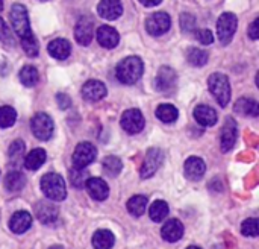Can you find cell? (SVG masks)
I'll use <instances>...</instances> for the list:
<instances>
[{"mask_svg":"<svg viewBox=\"0 0 259 249\" xmlns=\"http://www.w3.org/2000/svg\"><path fill=\"white\" fill-rule=\"evenodd\" d=\"M143 72H144V64H143L141 58L127 56L117 65L115 73H117V79L121 84L132 85L143 76Z\"/></svg>","mask_w":259,"mask_h":249,"instance_id":"obj_1","label":"cell"},{"mask_svg":"<svg viewBox=\"0 0 259 249\" xmlns=\"http://www.w3.org/2000/svg\"><path fill=\"white\" fill-rule=\"evenodd\" d=\"M41 190L50 201H64L67 196L65 181L58 173H47L41 178Z\"/></svg>","mask_w":259,"mask_h":249,"instance_id":"obj_2","label":"cell"},{"mask_svg":"<svg viewBox=\"0 0 259 249\" xmlns=\"http://www.w3.org/2000/svg\"><path fill=\"white\" fill-rule=\"evenodd\" d=\"M208 87L209 91L214 94L220 106H226L231 100V84L226 75L222 73H214L208 79Z\"/></svg>","mask_w":259,"mask_h":249,"instance_id":"obj_3","label":"cell"},{"mask_svg":"<svg viewBox=\"0 0 259 249\" xmlns=\"http://www.w3.org/2000/svg\"><path fill=\"white\" fill-rule=\"evenodd\" d=\"M9 17H11L12 27H14L15 33L20 38H24V37H27V35L32 33L30 23H29V15H27V9L23 5H20V3L12 5Z\"/></svg>","mask_w":259,"mask_h":249,"instance_id":"obj_4","label":"cell"},{"mask_svg":"<svg viewBox=\"0 0 259 249\" xmlns=\"http://www.w3.org/2000/svg\"><path fill=\"white\" fill-rule=\"evenodd\" d=\"M238 26V20L237 15L232 12H225L220 15L219 21H217V33H219V40L222 41V44H229L231 40L235 35Z\"/></svg>","mask_w":259,"mask_h":249,"instance_id":"obj_5","label":"cell"},{"mask_svg":"<svg viewBox=\"0 0 259 249\" xmlns=\"http://www.w3.org/2000/svg\"><path fill=\"white\" fill-rule=\"evenodd\" d=\"M30 128L33 135L41 140V141H47L52 135H53V120L49 114L46 113H38L33 116L32 122H30Z\"/></svg>","mask_w":259,"mask_h":249,"instance_id":"obj_6","label":"cell"},{"mask_svg":"<svg viewBox=\"0 0 259 249\" xmlns=\"http://www.w3.org/2000/svg\"><path fill=\"white\" fill-rule=\"evenodd\" d=\"M164 161V154L161 149L158 148H152L147 151L146 154V158L143 161V166H141V170H140V175L143 180H147L150 176H153L156 173V170L161 167Z\"/></svg>","mask_w":259,"mask_h":249,"instance_id":"obj_7","label":"cell"},{"mask_svg":"<svg viewBox=\"0 0 259 249\" xmlns=\"http://www.w3.org/2000/svg\"><path fill=\"white\" fill-rule=\"evenodd\" d=\"M96 155H97V151L91 143L88 141L79 143L73 154V166L77 169H85L88 164H91L96 160Z\"/></svg>","mask_w":259,"mask_h":249,"instance_id":"obj_8","label":"cell"},{"mask_svg":"<svg viewBox=\"0 0 259 249\" xmlns=\"http://www.w3.org/2000/svg\"><path fill=\"white\" fill-rule=\"evenodd\" d=\"M170 26H171V20L170 15L165 12H155L146 20V29L153 37L164 35L170 29Z\"/></svg>","mask_w":259,"mask_h":249,"instance_id":"obj_9","label":"cell"},{"mask_svg":"<svg viewBox=\"0 0 259 249\" xmlns=\"http://www.w3.org/2000/svg\"><path fill=\"white\" fill-rule=\"evenodd\" d=\"M176 82H178V75L176 72L171 68V67H161L158 75H156V79H155V87L158 91L161 93H171L176 87Z\"/></svg>","mask_w":259,"mask_h":249,"instance_id":"obj_10","label":"cell"},{"mask_svg":"<svg viewBox=\"0 0 259 249\" xmlns=\"http://www.w3.org/2000/svg\"><path fill=\"white\" fill-rule=\"evenodd\" d=\"M120 123H121V128L126 132H129V134H138L144 128V117H143V114H141L140 110L132 108V110H127V111L123 113Z\"/></svg>","mask_w":259,"mask_h":249,"instance_id":"obj_11","label":"cell"},{"mask_svg":"<svg viewBox=\"0 0 259 249\" xmlns=\"http://www.w3.org/2000/svg\"><path fill=\"white\" fill-rule=\"evenodd\" d=\"M94 35V23L90 17H80L74 27V38L80 46H88Z\"/></svg>","mask_w":259,"mask_h":249,"instance_id":"obj_12","label":"cell"},{"mask_svg":"<svg viewBox=\"0 0 259 249\" xmlns=\"http://www.w3.org/2000/svg\"><path fill=\"white\" fill-rule=\"evenodd\" d=\"M82 96L88 102H97L106 96V87L103 82L91 79V81L85 82V85L82 87Z\"/></svg>","mask_w":259,"mask_h":249,"instance_id":"obj_13","label":"cell"},{"mask_svg":"<svg viewBox=\"0 0 259 249\" xmlns=\"http://www.w3.org/2000/svg\"><path fill=\"white\" fill-rule=\"evenodd\" d=\"M97 12L105 20H117L123 14V5L120 0H100Z\"/></svg>","mask_w":259,"mask_h":249,"instance_id":"obj_14","label":"cell"},{"mask_svg":"<svg viewBox=\"0 0 259 249\" xmlns=\"http://www.w3.org/2000/svg\"><path fill=\"white\" fill-rule=\"evenodd\" d=\"M222 151L223 152H229L237 141V123L234 119L228 117L225 122V126L222 129Z\"/></svg>","mask_w":259,"mask_h":249,"instance_id":"obj_15","label":"cell"},{"mask_svg":"<svg viewBox=\"0 0 259 249\" xmlns=\"http://www.w3.org/2000/svg\"><path fill=\"white\" fill-rule=\"evenodd\" d=\"M96 35H97L99 44H100L102 47H105V49H114V47L118 44V41H120L118 32H117L114 27L108 26V24L100 26V27L97 29V33H96Z\"/></svg>","mask_w":259,"mask_h":249,"instance_id":"obj_16","label":"cell"},{"mask_svg":"<svg viewBox=\"0 0 259 249\" xmlns=\"http://www.w3.org/2000/svg\"><path fill=\"white\" fill-rule=\"evenodd\" d=\"M85 187L90 196L96 201H105L109 195L108 184L100 178H88V181L85 183Z\"/></svg>","mask_w":259,"mask_h":249,"instance_id":"obj_17","label":"cell"},{"mask_svg":"<svg viewBox=\"0 0 259 249\" xmlns=\"http://www.w3.org/2000/svg\"><path fill=\"white\" fill-rule=\"evenodd\" d=\"M35 215L38 218L39 222L49 225V224H53L56 219H58V208L52 204V202H47V201H41L36 204L35 207Z\"/></svg>","mask_w":259,"mask_h":249,"instance_id":"obj_18","label":"cell"},{"mask_svg":"<svg viewBox=\"0 0 259 249\" xmlns=\"http://www.w3.org/2000/svg\"><path fill=\"white\" fill-rule=\"evenodd\" d=\"M185 176L190 180V181H199L203 175H205V170H206V166H205V161L199 157H190L187 161H185Z\"/></svg>","mask_w":259,"mask_h":249,"instance_id":"obj_19","label":"cell"},{"mask_svg":"<svg viewBox=\"0 0 259 249\" xmlns=\"http://www.w3.org/2000/svg\"><path fill=\"white\" fill-rule=\"evenodd\" d=\"M161 236L164 240L173 243V242H178L182 239L184 236V225L181 221L178 219H170L168 222H165V225L162 227L161 230Z\"/></svg>","mask_w":259,"mask_h":249,"instance_id":"obj_20","label":"cell"},{"mask_svg":"<svg viewBox=\"0 0 259 249\" xmlns=\"http://www.w3.org/2000/svg\"><path fill=\"white\" fill-rule=\"evenodd\" d=\"M32 225V216L27 211H17L12 215L9 221V228L15 234H23L26 233Z\"/></svg>","mask_w":259,"mask_h":249,"instance_id":"obj_21","label":"cell"},{"mask_svg":"<svg viewBox=\"0 0 259 249\" xmlns=\"http://www.w3.org/2000/svg\"><path fill=\"white\" fill-rule=\"evenodd\" d=\"M194 117L202 126H214L219 120L215 110L208 105H197L194 108Z\"/></svg>","mask_w":259,"mask_h":249,"instance_id":"obj_22","label":"cell"},{"mask_svg":"<svg viewBox=\"0 0 259 249\" xmlns=\"http://www.w3.org/2000/svg\"><path fill=\"white\" fill-rule=\"evenodd\" d=\"M47 50L56 59H67L70 56V53H71V46H70V43L67 40L56 38V40L49 43Z\"/></svg>","mask_w":259,"mask_h":249,"instance_id":"obj_23","label":"cell"},{"mask_svg":"<svg viewBox=\"0 0 259 249\" xmlns=\"http://www.w3.org/2000/svg\"><path fill=\"white\" fill-rule=\"evenodd\" d=\"M46 151L44 149H33L24 158V167L29 170H38L46 163Z\"/></svg>","mask_w":259,"mask_h":249,"instance_id":"obj_24","label":"cell"},{"mask_svg":"<svg viewBox=\"0 0 259 249\" xmlns=\"http://www.w3.org/2000/svg\"><path fill=\"white\" fill-rule=\"evenodd\" d=\"M115 243V237L108 230H99L93 236V246L96 249H111Z\"/></svg>","mask_w":259,"mask_h":249,"instance_id":"obj_25","label":"cell"},{"mask_svg":"<svg viewBox=\"0 0 259 249\" xmlns=\"http://www.w3.org/2000/svg\"><path fill=\"white\" fill-rule=\"evenodd\" d=\"M24 184H26V178H24V175H23L21 172H18V170L9 172V173L6 175V178H5V187H6V190H8V192H12V193L20 192V190L24 187Z\"/></svg>","mask_w":259,"mask_h":249,"instance_id":"obj_26","label":"cell"},{"mask_svg":"<svg viewBox=\"0 0 259 249\" xmlns=\"http://www.w3.org/2000/svg\"><path fill=\"white\" fill-rule=\"evenodd\" d=\"M235 111L241 116H250V117H256L259 114V105L256 100L252 99H240L235 103Z\"/></svg>","mask_w":259,"mask_h":249,"instance_id":"obj_27","label":"cell"},{"mask_svg":"<svg viewBox=\"0 0 259 249\" xmlns=\"http://www.w3.org/2000/svg\"><path fill=\"white\" fill-rule=\"evenodd\" d=\"M146 208H147V198L146 196L137 195L127 201V211L135 218H140L141 215H144Z\"/></svg>","mask_w":259,"mask_h":249,"instance_id":"obj_28","label":"cell"},{"mask_svg":"<svg viewBox=\"0 0 259 249\" xmlns=\"http://www.w3.org/2000/svg\"><path fill=\"white\" fill-rule=\"evenodd\" d=\"M178 116H179L178 108L170 103H162L156 108V117L165 123H171V122L178 120Z\"/></svg>","mask_w":259,"mask_h":249,"instance_id":"obj_29","label":"cell"},{"mask_svg":"<svg viewBox=\"0 0 259 249\" xmlns=\"http://www.w3.org/2000/svg\"><path fill=\"white\" fill-rule=\"evenodd\" d=\"M20 81L23 85L26 87H33L38 84L39 81V75H38V70L33 67V65H24L21 70H20Z\"/></svg>","mask_w":259,"mask_h":249,"instance_id":"obj_30","label":"cell"},{"mask_svg":"<svg viewBox=\"0 0 259 249\" xmlns=\"http://www.w3.org/2000/svg\"><path fill=\"white\" fill-rule=\"evenodd\" d=\"M168 215V205L164 201H155L149 208V216L153 222H162Z\"/></svg>","mask_w":259,"mask_h":249,"instance_id":"obj_31","label":"cell"},{"mask_svg":"<svg viewBox=\"0 0 259 249\" xmlns=\"http://www.w3.org/2000/svg\"><path fill=\"white\" fill-rule=\"evenodd\" d=\"M208 53L205 52V50H202V49H199V47H191V49H188V52H187V59H188V62L191 64V65H194V67H202V65H205L206 62H208Z\"/></svg>","mask_w":259,"mask_h":249,"instance_id":"obj_32","label":"cell"},{"mask_svg":"<svg viewBox=\"0 0 259 249\" xmlns=\"http://www.w3.org/2000/svg\"><path fill=\"white\" fill-rule=\"evenodd\" d=\"M103 169H105V172H106L108 175L115 176V175H118V173L121 172L123 163H121V160H120L118 157L111 155V157H106V158L103 160Z\"/></svg>","mask_w":259,"mask_h":249,"instance_id":"obj_33","label":"cell"},{"mask_svg":"<svg viewBox=\"0 0 259 249\" xmlns=\"http://www.w3.org/2000/svg\"><path fill=\"white\" fill-rule=\"evenodd\" d=\"M17 120V111L12 106H0V128H11Z\"/></svg>","mask_w":259,"mask_h":249,"instance_id":"obj_34","label":"cell"},{"mask_svg":"<svg viewBox=\"0 0 259 249\" xmlns=\"http://www.w3.org/2000/svg\"><path fill=\"white\" fill-rule=\"evenodd\" d=\"M21 40V47L23 50L26 52L27 56H38V52H39V46H38V41L36 38L33 37V33L24 37V38H20Z\"/></svg>","mask_w":259,"mask_h":249,"instance_id":"obj_35","label":"cell"},{"mask_svg":"<svg viewBox=\"0 0 259 249\" xmlns=\"http://www.w3.org/2000/svg\"><path fill=\"white\" fill-rule=\"evenodd\" d=\"M23 155H24V143L21 140L12 141V145L9 146V151H8L11 164H18V161L23 158Z\"/></svg>","mask_w":259,"mask_h":249,"instance_id":"obj_36","label":"cell"},{"mask_svg":"<svg viewBox=\"0 0 259 249\" xmlns=\"http://www.w3.org/2000/svg\"><path fill=\"white\" fill-rule=\"evenodd\" d=\"M90 175L85 169H77L74 167L71 172H70V181L73 184V187H77V189H82L85 187V183L88 181Z\"/></svg>","mask_w":259,"mask_h":249,"instance_id":"obj_37","label":"cell"},{"mask_svg":"<svg viewBox=\"0 0 259 249\" xmlns=\"http://www.w3.org/2000/svg\"><path fill=\"white\" fill-rule=\"evenodd\" d=\"M241 233L247 237H256L259 233V227H258V219L252 218V219H247L243 222L241 225Z\"/></svg>","mask_w":259,"mask_h":249,"instance_id":"obj_38","label":"cell"},{"mask_svg":"<svg viewBox=\"0 0 259 249\" xmlns=\"http://www.w3.org/2000/svg\"><path fill=\"white\" fill-rule=\"evenodd\" d=\"M181 27L184 32L190 33V32H194L196 30V17L191 15V14H187L184 12L181 15Z\"/></svg>","mask_w":259,"mask_h":249,"instance_id":"obj_39","label":"cell"},{"mask_svg":"<svg viewBox=\"0 0 259 249\" xmlns=\"http://www.w3.org/2000/svg\"><path fill=\"white\" fill-rule=\"evenodd\" d=\"M196 33V40L199 41V43H202V44H205V46H208V44H212V41H214V35H212V32L209 30V29H199V30H194Z\"/></svg>","mask_w":259,"mask_h":249,"instance_id":"obj_40","label":"cell"},{"mask_svg":"<svg viewBox=\"0 0 259 249\" xmlns=\"http://www.w3.org/2000/svg\"><path fill=\"white\" fill-rule=\"evenodd\" d=\"M0 41L5 43V44H14V38H12V33L9 30V27L6 26L5 20L0 17Z\"/></svg>","mask_w":259,"mask_h":249,"instance_id":"obj_41","label":"cell"},{"mask_svg":"<svg viewBox=\"0 0 259 249\" xmlns=\"http://www.w3.org/2000/svg\"><path fill=\"white\" fill-rule=\"evenodd\" d=\"M56 102H58V105H59L61 110H67V108H70V105H71V99H70V96H67L65 93H58V94H56Z\"/></svg>","mask_w":259,"mask_h":249,"instance_id":"obj_42","label":"cell"},{"mask_svg":"<svg viewBox=\"0 0 259 249\" xmlns=\"http://www.w3.org/2000/svg\"><path fill=\"white\" fill-rule=\"evenodd\" d=\"M249 37L252 40H258L259 38V18H255L253 23L249 27Z\"/></svg>","mask_w":259,"mask_h":249,"instance_id":"obj_43","label":"cell"},{"mask_svg":"<svg viewBox=\"0 0 259 249\" xmlns=\"http://www.w3.org/2000/svg\"><path fill=\"white\" fill-rule=\"evenodd\" d=\"M162 0H140V3H143L144 6H156L159 5Z\"/></svg>","mask_w":259,"mask_h":249,"instance_id":"obj_44","label":"cell"},{"mask_svg":"<svg viewBox=\"0 0 259 249\" xmlns=\"http://www.w3.org/2000/svg\"><path fill=\"white\" fill-rule=\"evenodd\" d=\"M49 249H64L62 246H52V248H49Z\"/></svg>","mask_w":259,"mask_h":249,"instance_id":"obj_45","label":"cell"},{"mask_svg":"<svg viewBox=\"0 0 259 249\" xmlns=\"http://www.w3.org/2000/svg\"><path fill=\"white\" fill-rule=\"evenodd\" d=\"M3 9V0H0V11Z\"/></svg>","mask_w":259,"mask_h":249,"instance_id":"obj_46","label":"cell"},{"mask_svg":"<svg viewBox=\"0 0 259 249\" xmlns=\"http://www.w3.org/2000/svg\"><path fill=\"white\" fill-rule=\"evenodd\" d=\"M188 249H200V248H199V246H190Z\"/></svg>","mask_w":259,"mask_h":249,"instance_id":"obj_47","label":"cell"}]
</instances>
